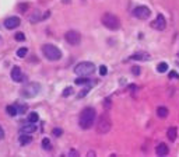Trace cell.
I'll use <instances>...</instances> for the list:
<instances>
[{"mask_svg":"<svg viewBox=\"0 0 179 157\" xmlns=\"http://www.w3.org/2000/svg\"><path fill=\"white\" fill-rule=\"evenodd\" d=\"M73 93V88L71 87H67L66 90H63V93H62V95H63V97H69L70 94H71Z\"/></svg>","mask_w":179,"mask_h":157,"instance_id":"83f0119b","label":"cell"},{"mask_svg":"<svg viewBox=\"0 0 179 157\" xmlns=\"http://www.w3.org/2000/svg\"><path fill=\"white\" fill-rule=\"evenodd\" d=\"M39 91H41V84L36 83V81H32V83H28L21 90V95L25 98H34L39 94Z\"/></svg>","mask_w":179,"mask_h":157,"instance_id":"8992f818","label":"cell"},{"mask_svg":"<svg viewBox=\"0 0 179 157\" xmlns=\"http://www.w3.org/2000/svg\"><path fill=\"white\" fill-rule=\"evenodd\" d=\"M101 22L103 24V27H106L111 31H116L120 28V20L117 18L115 14L112 13H105L101 18Z\"/></svg>","mask_w":179,"mask_h":157,"instance_id":"3957f363","label":"cell"},{"mask_svg":"<svg viewBox=\"0 0 179 157\" xmlns=\"http://www.w3.org/2000/svg\"><path fill=\"white\" fill-rule=\"evenodd\" d=\"M106 73H108V69H106V66H105V64H101V67H99V74H101V76H105Z\"/></svg>","mask_w":179,"mask_h":157,"instance_id":"f1b7e54d","label":"cell"},{"mask_svg":"<svg viewBox=\"0 0 179 157\" xmlns=\"http://www.w3.org/2000/svg\"><path fill=\"white\" fill-rule=\"evenodd\" d=\"M41 50H42L44 56L48 59V60L55 62V60H59V59L62 58V50L59 49L57 46L52 45V44H45V45H42Z\"/></svg>","mask_w":179,"mask_h":157,"instance_id":"7a4b0ae2","label":"cell"},{"mask_svg":"<svg viewBox=\"0 0 179 157\" xmlns=\"http://www.w3.org/2000/svg\"><path fill=\"white\" fill-rule=\"evenodd\" d=\"M131 73H134V74H140V69H139V66H134L133 69H131Z\"/></svg>","mask_w":179,"mask_h":157,"instance_id":"1f68e13d","label":"cell"},{"mask_svg":"<svg viewBox=\"0 0 179 157\" xmlns=\"http://www.w3.org/2000/svg\"><path fill=\"white\" fill-rule=\"evenodd\" d=\"M63 3H70V0H62Z\"/></svg>","mask_w":179,"mask_h":157,"instance_id":"836d02e7","label":"cell"},{"mask_svg":"<svg viewBox=\"0 0 179 157\" xmlns=\"http://www.w3.org/2000/svg\"><path fill=\"white\" fill-rule=\"evenodd\" d=\"M168 114H169V111H168V108H165V107H158V108H157V115H158L159 118H167Z\"/></svg>","mask_w":179,"mask_h":157,"instance_id":"e0dca14e","label":"cell"},{"mask_svg":"<svg viewBox=\"0 0 179 157\" xmlns=\"http://www.w3.org/2000/svg\"><path fill=\"white\" fill-rule=\"evenodd\" d=\"M42 149L46 151L52 150V145H50V140L48 139V137H44V139H42Z\"/></svg>","mask_w":179,"mask_h":157,"instance_id":"ac0fdd59","label":"cell"},{"mask_svg":"<svg viewBox=\"0 0 179 157\" xmlns=\"http://www.w3.org/2000/svg\"><path fill=\"white\" fill-rule=\"evenodd\" d=\"M95 72V64L92 62H80L74 66V73L77 76H91Z\"/></svg>","mask_w":179,"mask_h":157,"instance_id":"277c9868","label":"cell"},{"mask_svg":"<svg viewBox=\"0 0 179 157\" xmlns=\"http://www.w3.org/2000/svg\"><path fill=\"white\" fill-rule=\"evenodd\" d=\"M151 14V10L147 7V6H137L136 8L133 10V16L139 20H145L148 18Z\"/></svg>","mask_w":179,"mask_h":157,"instance_id":"ba28073f","label":"cell"},{"mask_svg":"<svg viewBox=\"0 0 179 157\" xmlns=\"http://www.w3.org/2000/svg\"><path fill=\"white\" fill-rule=\"evenodd\" d=\"M6 111H7V114L10 115V117H16V115H18V112H17V107H16V105H8L7 108H6Z\"/></svg>","mask_w":179,"mask_h":157,"instance_id":"d6986e66","label":"cell"},{"mask_svg":"<svg viewBox=\"0 0 179 157\" xmlns=\"http://www.w3.org/2000/svg\"><path fill=\"white\" fill-rule=\"evenodd\" d=\"M18 142L21 146H27L32 142V136L31 135H27V133H20L18 136Z\"/></svg>","mask_w":179,"mask_h":157,"instance_id":"9a60e30c","label":"cell"},{"mask_svg":"<svg viewBox=\"0 0 179 157\" xmlns=\"http://www.w3.org/2000/svg\"><path fill=\"white\" fill-rule=\"evenodd\" d=\"M130 59L131 60H150L151 56L145 52H136L130 56Z\"/></svg>","mask_w":179,"mask_h":157,"instance_id":"5bb4252c","label":"cell"},{"mask_svg":"<svg viewBox=\"0 0 179 157\" xmlns=\"http://www.w3.org/2000/svg\"><path fill=\"white\" fill-rule=\"evenodd\" d=\"M27 121H28V122H31V123H36L39 121V115L36 114V112H31Z\"/></svg>","mask_w":179,"mask_h":157,"instance_id":"ffe728a7","label":"cell"},{"mask_svg":"<svg viewBox=\"0 0 179 157\" xmlns=\"http://www.w3.org/2000/svg\"><path fill=\"white\" fill-rule=\"evenodd\" d=\"M35 131H36L35 123H31V122H28V121H25V123L21 126V128H20V133L31 135V133H34Z\"/></svg>","mask_w":179,"mask_h":157,"instance_id":"7c38bea8","label":"cell"},{"mask_svg":"<svg viewBox=\"0 0 179 157\" xmlns=\"http://www.w3.org/2000/svg\"><path fill=\"white\" fill-rule=\"evenodd\" d=\"M16 107H17V112H18L20 115L25 114V112H27V109H28L27 104H22V105H16Z\"/></svg>","mask_w":179,"mask_h":157,"instance_id":"cb8c5ba5","label":"cell"},{"mask_svg":"<svg viewBox=\"0 0 179 157\" xmlns=\"http://www.w3.org/2000/svg\"><path fill=\"white\" fill-rule=\"evenodd\" d=\"M28 7H30V4H28V3H21V4H18V11L24 13V11H27Z\"/></svg>","mask_w":179,"mask_h":157,"instance_id":"484cf974","label":"cell"},{"mask_svg":"<svg viewBox=\"0 0 179 157\" xmlns=\"http://www.w3.org/2000/svg\"><path fill=\"white\" fill-rule=\"evenodd\" d=\"M95 117H97V112L92 107H87L81 111L80 118H78V125L81 126V129H90L95 122Z\"/></svg>","mask_w":179,"mask_h":157,"instance_id":"6da1fadb","label":"cell"},{"mask_svg":"<svg viewBox=\"0 0 179 157\" xmlns=\"http://www.w3.org/2000/svg\"><path fill=\"white\" fill-rule=\"evenodd\" d=\"M169 77L171 78H179V74L175 72V70H172V72H169Z\"/></svg>","mask_w":179,"mask_h":157,"instance_id":"4dcf8cb0","label":"cell"},{"mask_svg":"<svg viewBox=\"0 0 179 157\" xmlns=\"http://www.w3.org/2000/svg\"><path fill=\"white\" fill-rule=\"evenodd\" d=\"M64 39L67 41V44L76 46V45H78L81 42V35H80V32H78V31L70 30V31H67V32L64 34Z\"/></svg>","mask_w":179,"mask_h":157,"instance_id":"52a82bcc","label":"cell"},{"mask_svg":"<svg viewBox=\"0 0 179 157\" xmlns=\"http://www.w3.org/2000/svg\"><path fill=\"white\" fill-rule=\"evenodd\" d=\"M111 126H112V122H111V118H109L108 114H103L99 117L98 119V123H97V133L99 135H105L111 131Z\"/></svg>","mask_w":179,"mask_h":157,"instance_id":"5b68a950","label":"cell"},{"mask_svg":"<svg viewBox=\"0 0 179 157\" xmlns=\"http://www.w3.org/2000/svg\"><path fill=\"white\" fill-rule=\"evenodd\" d=\"M25 39V35L22 32H17L16 34V41H24Z\"/></svg>","mask_w":179,"mask_h":157,"instance_id":"f546056e","label":"cell"},{"mask_svg":"<svg viewBox=\"0 0 179 157\" xmlns=\"http://www.w3.org/2000/svg\"><path fill=\"white\" fill-rule=\"evenodd\" d=\"M167 136H168V139H169L171 142H175L176 136H178V128H176V126L169 128V129H168V132H167Z\"/></svg>","mask_w":179,"mask_h":157,"instance_id":"2e32d148","label":"cell"},{"mask_svg":"<svg viewBox=\"0 0 179 157\" xmlns=\"http://www.w3.org/2000/svg\"><path fill=\"white\" fill-rule=\"evenodd\" d=\"M155 153H157V156L164 157L169 153V147H168L167 143H159V145H157V147H155Z\"/></svg>","mask_w":179,"mask_h":157,"instance_id":"4fadbf2b","label":"cell"},{"mask_svg":"<svg viewBox=\"0 0 179 157\" xmlns=\"http://www.w3.org/2000/svg\"><path fill=\"white\" fill-rule=\"evenodd\" d=\"M151 27L157 31H164L165 27H167V20H165V17L162 16V14H158L157 18L151 22Z\"/></svg>","mask_w":179,"mask_h":157,"instance_id":"9c48e42d","label":"cell"},{"mask_svg":"<svg viewBox=\"0 0 179 157\" xmlns=\"http://www.w3.org/2000/svg\"><path fill=\"white\" fill-rule=\"evenodd\" d=\"M167 70H168V63H165V62L158 63V66H157V72H158V73H165Z\"/></svg>","mask_w":179,"mask_h":157,"instance_id":"44dd1931","label":"cell"},{"mask_svg":"<svg viewBox=\"0 0 179 157\" xmlns=\"http://www.w3.org/2000/svg\"><path fill=\"white\" fill-rule=\"evenodd\" d=\"M52 133H53V136H56V137H59V136H62V133H63V131H62L60 128H55L52 131Z\"/></svg>","mask_w":179,"mask_h":157,"instance_id":"4316f807","label":"cell"},{"mask_svg":"<svg viewBox=\"0 0 179 157\" xmlns=\"http://www.w3.org/2000/svg\"><path fill=\"white\" fill-rule=\"evenodd\" d=\"M20 24H21V21H20V18L16 16L8 17V18L4 20V27L7 28V30H14V28H17Z\"/></svg>","mask_w":179,"mask_h":157,"instance_id":"30bf717a","label":"cell"},{"mask_svg":"<svg viewBox=\"0 0 179 157\" xmlns=\"http://www.w3.org/2000/svg\"><path fill=\"white\" fill-rule=\"evenodd\" d=\"M27 53H28L27 48H20V49L17 50V56H18V58H25V56H27Z\"/></svg>","mask_w":179,"mask_h":157,"instance_id":"d4e9b609","label":"cell"},{"mask_svg":"<svg viewBox=\"0 0 179 157\" xmlns=\"http://www.w3.org/2000/svg\"><path fill=\"white\" fill-rule=\"evenodd\" d=\"M4 136H6V133H4V129L0 126V140L2 139H4Z\"/></svg>","mask_w":179,"mask_h":157,"instance_id":"d6a6232c","label":"cell"},{"mask_svg":"<svg viewBox=\"0 0 179 157\" xmlns=\"http://www.w3.org/2000/svg\"><path fill=\"white\" fill-rule=\"evenodd\" d=\"M90 91H91V87H85V88H83V90H81V91L77 94V98H84Z\"/></svg>","mask_w":179,"mask_h":157,"instance_id":"603a6c76","label":"cell"},{"mask_svg":"<svg viewBox=\"0 0 179 157\" xmlns=\"http://www.w3.org/2000/svg\"><path fill=\"white\" fill-rule=\"evenodd\" d=\"M11 78H13L16 83H21L22 80H24V74H22L21 69H20L18 66H14L13 69H11Z\"/></svg>","mask_w":179,"mask_h":157,"instance_id":"8fae6325","label":"cell"},{"mask_svg":"<svg viewBox=\"0 0 179 157\" xmlns=\"http://www.w3.org/2000/svg\"><path fill=\"white\" fill-rule=\"evenodd\" d=\"M88 81H90V77H85V76H81V77L76 78L74 83H76V84H78V86H81V84H87Z\"/></svg>","mask_w":179,"mask_h":157,"instance_id":"7402d4cb","label":"cell"}]
</instances>
